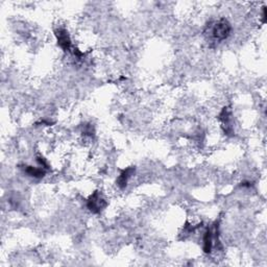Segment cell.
Instances as JSON below:
<instances>
[{
    "mask_svg": "<svg viewBox=\"0 0 267 267\" xmlns=\"http://www.w3.org/2000/svg\"><path fill=\"white\" fill-rule=\"evenodd\" d=\"M231 32L232 26L227 19H220L218 21L214 22V24L210 27L211 37L217 42H221V41L228 39Z\"/></svg>",
    "mask_w": 267,
    "mask_h": 267,
    "instance_id": "6da1fadb",
    "label": "cell"
},
{
    "mask_svg": "<svg viewBox=\"0 0 267 267\" xmlns=\"http://www.w3.org/2000/svg\"><path fill=\"white\" fill-rule=\"evenodd\" d=\"M107 200L98 191H95L93 194H91L87 200V208L94 214L100 213L102 210L107 208Z\"/></svg>",
    "mask_w": 267,
    "mask_h": 267,
    "instance_id": "7a4b0ae2",
    "label": "cell"
},
{
    "mask_svg": "<svg viewBox=\"0 0 267 267\" xmlns=\"http://www.w3.org/2000/svg\"><path fill=\"white\" fill-rule=\"evenodd\" d=\"M56 37L58 41V45L67 53H72L74 51V47L72 45V40L70 38L69 33L65 28H59L56 30Z\"/></svg>",
    "mask_w": 267,
    "mask_h": 267,
    "instance_id": "3957f363",
    "label": "cell"
},
{
    "mask_svg": "<svg viewBox=\"0 0 267 267\" xmlns=\"http://www.w3.org/2000/svg\"><path fill=\"white\" fill-rule=\"evenodd\" d=\"M135 173V168L134 167H128L127 169H123L119 177L116 181L117 183V186L120 188V189H125L127 186H128V183L130 181V179L133 177V174Z\"/></svg>",
    "mask_w": 267,
    "mask_h": 267,
    "instance_id": "277c9868",
    "label": "cell"
},
{
    "mask_svg": "<svg viewBox=\"0 0 267 267\" xmlns=\"http://www.w3.org/2000/svg\"><path fill=\"white\" fill-rule=\"evenodd\" d=\"M23 171L25 174H27L28 177L34 178V179H42L45 177L46 171L44 168H39V167H35V166H23Z\"/></svg>",
    "mask_w": 267,
    "mask_h": 267,
    "instance_id": "5b68a950",
    "label": "cell"
}]
</instances>
